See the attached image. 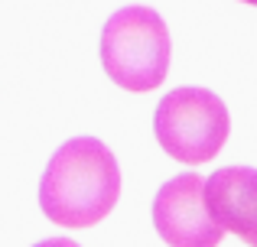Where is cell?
<instances>
[{
  "label": "cell",
  "instance_id": "cell-1",
  "mask_svg": "<svg viewBox=\"0 0 257 247\" xmlns=\"http://www.w3.org/2000/svg\"><path fill=\"white\" fill-rule=\"evenodd\" d=\"M120 198V166L98 137H72L39 176V208L59 228H94Z\"/></svg>",
  "mask_w": 257,
  "mask_h": 247
},
{
  "label": "cell",
  "instance_id": "cell-2",
  "mask_svg": "<svg viewBox=\"0 0 257 247\" xmlns=\"http://www.w3.org/2000/svg\"><path fill=\"white\" fill-rule=\"evenodd\" d=\"M170 30L153 7H120L101 30V65L124 91H153L170 72Z\"/></svg>",
  "mask_w": 257,
  "mask_h": 247
},
{
  "label": "cell",
  "instance_id": "cell-3",
  "mask_svg": "<svg viewBox=\"0 0 257 247\" xmlns=\"http://www.w3.org/2000/svg\"><path fill=\"white\" fill-rule=\"evenodd\" d=\"M153 133L173 159L199 166L215 159L228 143L231 117L215 91L186 85L160 98L157 114H153Z\"/></svg>",
  "mask_w": 257,
  "mask_h": 247
},
{
  "label": "cell",
  "instance_id": "cell-4",
  "mask_svg": "<svg viewBox=\"0 0 257 247\" xmlns=\"http://www.w3.org/2000/svg\"><path fill=\"white\" fill-rule=\"evenodd\" d=\"M153 224L170 247H218L225 237L205 208L199 172H182L160 185L153 198Z\"/></svg>",
  "mask_w": 257,
  "mask_h": 247
},
{
  "label": "cell",
  "instance_id": "cell-5",
  "mask_svg": "<svg viewBox=\"0 0 257 247\" xmlns=\"http://www.w3.org/2000/svg\"><path fill=\"white\" fill-rule=\"evenodd\" d=\"M205 208L221 231L238 234L257 247V169L254 166H225L202 182Z\"/></svg>",
  "mask_w": 257,
  "mask_h": 247
},
{
  "label": "cell",
  "instance_id": "cell-6",
  "mask_svg": "<svg viewBox=\"0 0 257 247\" xmlns=\"http://www.w3.org/2000/svg\"><path fill=\"white\" fill-rule=\"evenodd\" d=\"M33 247H82V244H75L72 237H46V241H39Z\"/></svg>",
  "mask_w": 257,
  "mask_h": 247
},
{
  "label": "cell",
  "instance_id": "cell-7",
  "mask_svg": "<svg viewBox=\"0 0 257 247\" xmlns=\"http://www.w3.org/2000/svg\"><path fill=\"white\" fill-rule=\"evenodd\" d=\"M241 4H251V7H257V0H241Z\"/></svg>",
  "mask_w": 257,
  "mask_h": 247
}]
</instances>
